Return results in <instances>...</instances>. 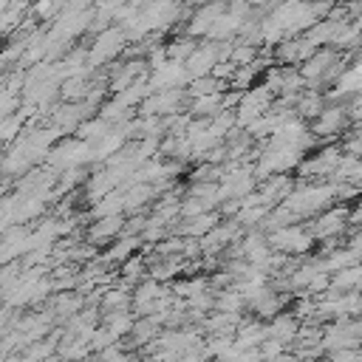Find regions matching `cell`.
<instances>
[{
  "instance_id": "cell-1",
  "label": "cell",
  "mask_w": 362,
  "mask_h": 362,
  "mask_svg": "<svg viewBox=\"0 0 362 362\" xmlns=\"http://www.w3.org/2000/svg\"><path fill=\"white\" fill-rule=\"evenodd\" d=\"M345 85H354V88H359V85H362V65H359V68L345 79Z\"/></svg>"
}]
</instances>
